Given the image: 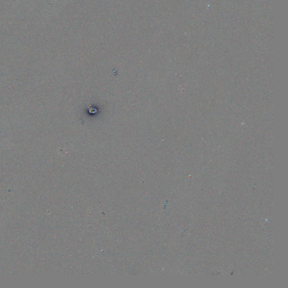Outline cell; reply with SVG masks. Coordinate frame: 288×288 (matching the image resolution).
<instances>
[]
</instances>
